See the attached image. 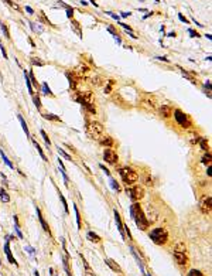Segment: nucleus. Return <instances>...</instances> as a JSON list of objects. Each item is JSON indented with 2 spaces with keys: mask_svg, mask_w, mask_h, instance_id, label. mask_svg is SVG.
<instances>
[{
  "mask_svg": "<svg viewBox=\"0 0 212 276\" xmlns=\"http://www.w3.org/2000/svg\"><path fill=\"white\" fill-rule=\"evenodd\" d=\"M171 114H173V111H171V106H170V105H161V108H160V115H161L163 118H170Z\"/></svg>",
  "mask_w": 212,
  "mask_h": 276,
  "instance_id": "obj_14",
  "label": "nucleus"
},
{
  "mask_svg": "<svg viewBox=\"0 0 212 276\" xmlns=\"http://www.w3.org/2000/svg\"><path fill=\"white\" fill-rule=\"evenodd\" d=\"M13 221H14V231H16L17 237L20 239H23V232H21V229H20V224H18V217L13 215Z\"/></svg>",
  "mask_w": 212,
  "mask_h": 276,
  "instance_id": "obj_18",
  "label": "nucleus"
},
{
  "mask_svg": "<svg viewBox=\"0 0 212 276\" xmlns=\"http://www.w3.org/2000/svg\"><path fill=\"white\" fill-rule=\"evenodd\" d=\"M0 266H1V260H0Z\"/></svg>",
  "mask_w": 212,
  "mask_h": 276,
  "instance_id": "obj_63",
  "label": "nucleus"
},
{
  "mask_svg": "<svg viewBox=\"0 0 212 276\" xmlns=\"http://www.w3.org/2000/svg\"><path fill=\"white\" fill-rule=\"evenodd\" d=\"M58 195H60V200H61V203H62V207H64V210H65V212L68 214V212H69V208H68V203H66V200L64 198V195H62V193H61L60 190H58Z\"/></svg>",
  "mask_w": 212,
  "mask_h": 276,
  "instance_id": "obj_25",
  "label": "nucleus"
},
{
  "mask_svg": "<svg viewBox=\"0 0 212 276\" xmlns=\"http://www.w3.org/2000/svg\"><path fill=\"white\" fill-rule=\"evenodd\" d=\"M57 150H58V153H60V154H61L62 157H65L66 160H71V162H72V157H71L69 154H68V153H66L65 150H64V149H61V147L58 146V147H57Z\"/></svg>",
  "mask_w": 212,
  "mask_h": 276,
  "instance_id": "obj_28",
  "label": "nucleus"
},
{
  "mask_svg": "<svg viewBox=\"0 0 212 276\" xmlns=\"http://www.w3.org/2000/svg\"><path fill=\"white\" fill-rule=\"evenodd\" d=\"M167 37H175V33H170V34H167Z\"/></svg>",
  "mask_w": 212,
  "mask_h": 276,
  "instance_id": "obj_59",
  "label": "nucleus"
},
{
  "mask_svg": "<svg viewBox=\"0 0 212 276\" xmlns=\"http://www.w3.org/2000/svg\"><path fill=\"white\" fill-rule=\"evenodd\" d=\"M0 200L3 201V203H9L10 201V195L7 194V191L3 188H0Z\"/></svg>",
  "mask_w": 212,
  "mask_h": 276,
  "instance_id": "obj_24",
  "label": "nucleus"
},
{
  "mask_svg": "<svg viewBox=\"0 0 212 276\" xmlns=\"http://www.w3.org/2000/svg\"><path fill=\"white\" fill-rule=\"evenodd\" d=\"M99 143H100L102 146H112L114 142H113V139H112L110 136H105V137H100Z\"/></svg>",
  "mask_w": 212,
  "mask_h": 276,
  "instance_id": "obj_21",
  "label": "nucleus"
},
{
  "mask_svg": "<svg viewBox=\"0 0 212 276\" xmlns=\"http://www.w3.org/2000/svg\"><path fill=\"white\" fill-rule=\"evenodd\" d=\"M4 254L6 256H7V260L10 262V263H13V265L18 266V263H17V260L13 258V255H11V249H10V241H6L4 244Z\"/></svg>",
  "mask_w": 212,
  "mask_h": 276,
  "instance_id": "obj_11",
  "label": "nucleus"
},
{
  "mask_svg": "<svg viewBox=\"0 0 212 276\" xmlns=\"http://www.w3.org/2000/svg\"><path fill=\"white\" fill-rule=\"evenodd\" d=\"M156 3H160V0H156Z\"/></svg>",
  "mask_w": 212,
  "mask_h": 276,
  "instance_id": "obj_62",
  "label": "nucleus"
},
{
  "mask_svg": "<svg viewBox=\"0 0 212 276\" xmlns=\"http://www.w3.org/2000/svg\"><path fill=\"white\" fill-rule=\"evenodd\" d=\"M174 260L175 263L179 266H185L187 265V255H185V245L182 242L177 244L175 246V251H174Z\"/></svg>",
  "mask_w": 212,
  "mask_h": 276,
  "instance_id": "obj_4",
  "label": "nucleus"
},
{
  "mask_svg": "<svg viewBox=\"0 0 212 276\" xmlns=\"http://www.w3.org/2000/svg\"><path fill=\"white\" fill-rule=\"evenodd\" d=\"M41 91H43L44 95H48V96H54V93H52V91L49 89V87H48V84H47V82H43V84H41Z\"/></svg>",
  "mask_w": 212,
  "mask_h": 276,
  "instance_id": "obj_22",
  "label": "nucleus"
},
{
  "mask_svg": "<svg viewBox=\"0 0 212 276\" xmlns=\"http://www.w3.org/2000/svg\"><path fill=\"white\" fill-rule=\"evenodd\" d=\"M126 191L129 193L130 198L134 201V203H137L139 200H141V198L144 197V190H143V187H140V185H133L130 188H126Z\"/></svg>",
  "mask_w": 212,
  "mask_h": 276,
  "instance_id": "obj_7",
  "label": "nucleus"
},
{
  "mask_svg": "<svg viewBox=\"0 0 212 276\" xmlns=\"http://www.w3.org/2000/svg\"><path fill=\"white\" fill-rule=\"evenodd\" d=\"M86 238L91 241V242H100V237H99L98 234H95L93 231H88V234H86Z\"/></svg>",
  "mask_w": 212,
  "mask_h": 276,
  "instance_id": "obj_20",
  "label": "nucleus"
},
{
  "mask_svg": "<svg viewBox=\"0 0 212 276\" xmlns=\"http://www.w3.org/2000/svg\"><path fill=\"white\" fill-rule=\"evenodd\" d=\"M103 160L108 164H112V166H114L116 163H117V160H119V157H117V154H116V152L114 150H112V149H105L103 150Z\"/></svg>",
  "mask_w": 212,
  "mask_h": 276,
  "instance_id": "obj_8",
  "label": "nucleus"
},
{
  "mask_svg": "<svg viewBox=\"0 0 212 276\" xmlns=\"http://www.w3.org/2000/svg\"><path fill=\"white\" fill-rule=\"evenodd\" d=\"M0 156H1V159H3V162H4V164L7 166L9 168H11V170H14V164L10 162V159L6 156V153H4V150L3 149H0Z\"/></svg>",
  "mask_w": 212,
  "mask_h": 276,
  "instance_id": "obj_17",
  "label": "nucleus"
},
{
  "mask_svg": "<svg viewBox=\"0 0 212 276\" xmlns=\"http://www.w3.org/2000/svg\"><path fill=\"white\" fill-rule=\"evenodd\" d=\"M17 118H18V120H20V123H21L23 130L26 132V136H27L28 139H31V135H30V130H28V126H27V123H26V120H24V118H23V116H21L20 114L17 115Z\"/></svg>",
  "mask_w": 212,
  "mask_h": 276,
  "instance_id": "obj_16",
  "label": "nucleus"
},
{
  "mask_svg": "<svg viewBox=\"0 0 212 276\" xmlns=\"http://www.w3.org/2000/svg\"><path fill=\"white\" fill-rule=\"evenodd\" d=\"M119 174H120V177H122V180H123L127 185H131V184H134L137 180H139V174L130 167L119 168Z\"/></svg>",
  "mask_w": 212,
  "mask_h": 276,
  "instance_id": "obj_3",
  "label": "nucleus"
},
{
  "mask_svg": "<svg viewBox=\"0 0 212 276\" xmlns=\"http://www.w3.org/2000/svg\"><path fill=\"white\" fill-rule=\"evenodd\" d=\"M187 276H205V275H204L201 271H198V269H191Z\"/></svg>",
  "mask_w": 212,
  "mask_h": 276,
  "instance_id": "obj_32",
  "label": "nucleus"
},
{
  "mask_svg": "<svg viewBox=\"0 0 212 276\" xmlns=\"http://www.w3.org/2000/svg\"><path fill=\"white\" fill-rule=\"evenodd\" d=\"M33 102L35 105L37 111H41V101H40V96L38 95H33Z\"/></svg>",
  "mask_w": 212,
  "mask_h": 276,
  "instance_id": "obj_27",
  "label": "nucleus"
},
{
  "mask_svg": "<svg viewBox=\"0 0 212 276\" xmlns=\"http://www.w3.org/2000/svg\"><path fill=\"white\" fill-rule=\"evenodd\" d=\"M150 239L156 245H164L168 239V232L164 228H154L150 231Z\"/></svg>",
  "mask_w": 212,
  "mask_h": 276,
  "instance_id": "obj_2",
  "label": "nucleus"
},
{
  "mask_svg": "<svg viewBox=\"0 0 212 276\" xmlns=\"http://www.w3.org/2000/svg\"><path fill=\"white\" fill-rule=\"evenodd\" d=\"M28 76H30V82H31V85H33L34 88H38V82H37V79H35V76H34L33 72H30Z\"/></svg>",
  "mask_w": 212,
  "mask_h": 276,
  "instance_id": "obj_33",
  "label": "nucleus"
},
{
  "mask_svg": "<svg viewBox=\"0 0 212 276\" xmlns=\"http://www.w3.org/2000/svg\"><path fill=\"white\" fill-rule=\"evenodd\" d=\"M113 85H114V81H112V79L106 82V87H105V93H110V91H112Z\"/></svg>",
  "mask_w": 212,
  "mask_h": 276,
  "instance_id": "obj_31",
  "label": "nucleus"
},
{
  "mask_svg": "<svg viewBox=\"0 0 212 276\" xmlns=\"http://www.w3.org/2000/svg\"><path fill=\"white\" fill-rule=\"evenodd\" d=\"M35 212H37V217H38V221H40V224H41V227H43V229L45 231V232L49 235V225L45 222V220H44L43 214H41V210H40V207L35 206Z\"/></svg>",
  "mask_w": 212,
  "mask_h": 276,
  "instance_id": "obj_9",
  "label": "nucleus"
},
{
  "mask_svg": "<svg viewBox=\"0 0 212 276\" xmlns=\"http://www.w3.org/2000/svg\"><path fill=\"white\" fill-rule=\"evenodd\" d=\"M130 217L134 220L137 228L141 231H146L150 225V221H148V218H146V214L143 212L141 206L139 203H133L130 206Z\"/></svg>",
  "mask_w": 212,
  "mask_h": 276,
  "instance_id": "obj_1",
  "label": "nucleus"
},
{
  "mask_svg": "<svg viewBox=\"0 0 212 276\" xmlns=\"http://www.w3.org/2000/svg\"><path fill=\"white\" fill-rule=\"evenodd\" d=\"M120 26L125 28V30H127V31H131V27H130V26H127V24H123V23H120Z\"/></svg>",
  "mask_w": 212,
  "mask_h": 276,
  "instance_id": "obj_50",
  "label": "nucleus"
},
{
  "mask_svg": "<svg viewBox=\"0 0 212 276\" xmlns=\"http://www.w3.org/2000/svg\"><path fill=\"white\" fill-rule=\"evenodd\" d=\"M24 249H26V251L28 252V255H30V256H34V255H35V251H34L33 246H30V245H27V246H26Z\"/></svg>",
  "mask_w": 212,
  "mask_h": 276,
  "instance_id": "obj_42",
  "label": "nucleus"
},
{
  "mask_svg": "<svg viewBox=\"0 0 212 276\" xmlns=\"http://www.w3.org/2000/svg\"><path fill=\"white\" fill-rule=\"evenodd\" d=\"M114 221H116V227H117V229H119L120 235H122V238L126 239V235H125V229H123V224H122V220H120V215L119 212L114 210Z\"/></svg>",
  "mask_w": 212,
  "mask_h": 276,
  "instance_id": "obj_12",
  "label": "nucleus"
},
{
  "mask_svg": "<svg viewBox=\"0 0 212 276\" xmlns=\"http://www.w3.org/2000/svg\"><path fill=\"white\" fill-rule=\"evenodd\" d=\"M66 78L69 79V85H71V88H75V79H74V76L71 75L69 72H66Z\"/></svg>",
  "mask_w": 212,
  "mask_h": 276,
  "instance_id": "obj_39",
  "label": "nucleus"
},
{
  "mask_svg": "<svg viewBox=\"0 0 212 276\" xmlns=\"http://www.w3.org/2000/svg\"><path fill=\"white\" fill-rule=\"evenodd\" d=\"M202 163L209 166V163H211V153H209V152H207V156L202 157Z\"/></svg>",
  "mask_w": 212,
  "mask_h": 276,
  "instance_id": "obj_37",
  "label": "nucleus"
},
{
  "mask_svg": "<svg viewBox=\"0 0 212 276\" xmlns=\"http://www.w3.org/2000/svg\"><path fill=\"white\" fill-rule=\"evenodd\" d=\"M26 11H27V13H30V14H34V10L30 7V6H26Z\"/></svg>",
  "mask_w": 212,
  "mask_h": 276,
  "instance_id": "obj_51",
  "label": "nucleus"
},
{
  "mask_svg": "<svg viewBox=\"0 0 212 276\" xmlns=\"http://www.w3.org/2000/svg\"><path fill=\"white\" fill-rule=\"evenodd\" d=\"M34 276H40V273H38V271H34Z\"/></svg>",
  "mask_w": 212,
  "mask_h": 276,
  "instance_id": "obj_61",
  "label": "nucleus"
},
{
  "mask_svg": "<svg viewBox=\"0 0 212 276\" xmlns=\"http://www.w3.org/2000/svg\"><path fill=\"white\" fill-rule=\"evenodd\" d=\"M211 197L209 195H205L204 198H202L201 201V210L202 212H205V214H209L211 212Z\"/></svg>",
  "mask_w": 212,
  "mask_h": 276,
  "instance_id": "obj_10",
  "label": "nucleus"
},
{
  "mask_svg": "<svg viewBox=\"0 0 212 276\" xmlns=\"http://www.w3.org/2000/svg\"><path fill=\"white\" fill-rule=\"evenodd\" d=\"M156 60H160V61H164V62H170V61H168V60H167V58H165V57H157V58H156Z\"/></svg>",
  "mask_w": 212,
  "mask_h": 276,
  "instance_id": "obj_53",
  "label": "nucleus"
},
{
  "mask_svg": "<svg viewBox=\"0 0 212 276\" xmlns=\"http://www.w3.org/2000/svg\"><path fill=\"white\" fill-rule=\"evenodd\" d=\"M74 211H75V215H76V225H78V229H81V215H79V210L76 204H74Z\"/></svg>",
  "mask_w": 212,
  "mask_h": 276,
  "instance_id": "obj_26",
  "label": "nucleus"
},
{
  "mask_svg": "<svg viewBox=\"0 0 212 276\" xmlns=\"http://www.w3.org/2000/svg\"><path fill=\"white\" fill-rule=\"evenodd\" d=\"M89 1H91V3H92V4H93V6H95V7H98V3H96V1H95V0H89Z\"/></svg>",
  "mask_w": 212,
  "mask_h": 276,
  "instance_id": "obj_57",
  "label": "nucleus"
},
{
  "mask_svg": "<svg viewBox=\"0 0 212 276\" xmlns=\"http://www.w3.org/2000/svg\"><path fill=\"white\" fill-rule=\"evenodd\" d=\"M43 118L47 120H54V122H61V118L54 114H43Z\"/></svg>",
  "mask_w": 212,
  "mask_h": 276,
  "instance_id": "obj_23",
  "label": "nucleus"
},
{
  "mask_svg": "<svg viewBox=\"0 0 212 276\" xmlns=\"http://www.w3.org/2000/svg\"><path fill=\"white\" fill-rule=\"evenodd\" d=\"M103 133V126L99 122H91L86 125V135L91 139H98Z\"/></svg>",
  "mask_w": 212,
  "mask_h": 276,
  "instance_id": "obj_5",
  "label": "nucleus"
},
{
  "mask_svg": "<svg viewBox=\"0 0 212 276\" xmlns=\"http://www.w3.org/2000/svg\"><path fill=\"white\" fill-rule=\"evenodd\" d=\"M81 4H82V6H88V3L85 1V0H81Z\"/></svg>",
  "mask_w": 212,
  "mask_h": 276,
  "instance_id": "obj_60",
  "label": "nucleus"
},
{
  "mask_svg": "<svg viewBox=\"0 0 212 276\" xmlns=\"http://www.w3.org/2000/svg\"><path fill=\"white\" fill-rule=\"evenodd\" d=\"M188 33H190V36H191V37H199V34H198V33H196V31H194V30H192V28H188Z\"/></svg>",
  "mask_w": 212,
  "mask_h": 276,
  "instance_id": "obj_45",
  "label": "nucleus"
},
{
  "mask_svg": "<svg viewBox=\"0 0 212 276\" xmlns=\"http://www.w3.org/2000/svg\"><path fill=\"white\" fill-rule=\"evenodd\" d=\"M204 85H205V88H207L208 91L211 92V84H209V81H207V82H205V84H204Z\"/></svg>",
  "mask_w": 212,
  "mask_h": 276,
  "instance_id": "obj_54",
  "label": "nucleus"
},
{
  "mask_svg": "<svg viewBox=\"0 0 212 276\" xmlns=\"http://www.w3.org/2000/svg\"><path fill=\"white\" fill-rule=\"evenodd\" d=\"M40 133H41V136H43V139H44V142H45V145H47V146H51V140H49V137H48V135H47V133H45V132H44V130L43 129H41V130H40Z\"/></svg>",
  "mask_w": 212,
  "mask_h": 276,
  "instance_id": "obj_30",
  "label": "nucleus"
},
{
  "mask_svg": "<svg viewBox=\"0 0 212 276\" xmlns=\"http://www.w3.org/2000/svg\"><path fill=\"white\" fill-rule=\"evenodd\" d=\"M109 183H110V185H112V188H113V190H116V191H119V190H120L119 184H117V181H116L113 177H109Z\"/></svg>",
  "mask_w": 212,
  "mask_h": 276,
  "instance_id": "obj_29",
  "label": "nucleus"
},
{
  "mask_svg": "<svg viewBox=\"0 0 212 276\" xmlns=\"http://www.w3.org/2000/svg\"><path fill=\"white\" fill-rule=\"evenodd\" d=\"M99 167H100V168H102V170H103V171H105V174H106V176H109V177H110V171H109L108 168L105 167L103 164H99Z\"/></svg>",
  "mask_w": 212,
  "mask_h": 276,
  "instance_id": "obj_47",
  "label": "nucleus"
},
{
  "mask_svg": "<svg viewBox=\"0 0 212 276\" xmlns=\"http://www.w3.org/2000/svg\"><path fill=\"white\" fill-rule=\"evenodd\" d=\"M0 27H1V31L4 33V37H6V38H10V33H9V28H7V26H6L4 23H1V24H0Z\"/></svg>",
  "mask_w": 212,
  "mask_h": 276,
  "instance_id": "obj_34",
  "label": "nucleus"
},
{
  "mask_svg": "<svg viewBox=\"0 0 212 276\" xmlns=\"http://www.w3.org/2000/svg\"><path fill=\"white\" fill-rule=\"evenodd\" d=\"M105 14H109V16L112 17V19H114L116 22H119V16H117V14H114V13H112V11H105Z\"/></svg>",
  "mask_w": 212,
  "mask_h": 276,
  "instance_id": "obj_44",
  "label": "nucleus"
},
{
  "mask_svg": "<svg viewBox=\"0 0 212 276\" xmlns=\"http://www.w3.org/2000/svg\"><path fill=\"white\" fill-rule=\"evenodd\" d=\"M60 173L62 174V179H64V183H65V185L68 187V183H69V179H68V176H66V171L64 170V168H60Z\"/></svg>",
  "mask_w": 212,
  "mask_h": 276,
  "instance_id": "obj_36",
  "label": "nucleus"
},
{
  "mask_svg": "<svg viewBox=\"0 0 212 276\" xmlns=\"http://www.w3.org/2000/svg\"><path fill=\"white\" fill-rule=\"evenodd\" d=\"M199 145H201L202 150H205V152H208V150H209V149H208V142H207V139H205V137H202L201 140H199Z\"/></svg>",
  "mask_w": 212,
  "mask_h": 276,
  "instance_id": "obj_35",
  "label": "nucleus"
},
{
  "mask_svg": "<svg viewBox=\"0 0 212 276\" xmlns=\"http://www.w3.org/2000/svg\"><path fill=\"white\" fill-rule=\"evenodd\" d=\"M122 14V17H129L131 16V11H125V13H120Z\"/></svg>",
  "mask_w": 212,
  "mask_h": 276,
  "instance_id": "obj_52",
  "label": "nucleus"
},
{
  "mask_svg": "<svg viewBox=\"0 0 212 276\" xmlns=\"http://www.w3.org/2000/svg\"><path fill=\"white\" fill-rule=\"evenodd\" d=\"M105 263H106V265H108L113 272H117V273H120V272H122L120 266L117 265V263H116L113 259H110V258H106V259H105Z\"/></svg>",
  "mask_w": 212,
  "mask_h": 276,
  "instance_id": "obj_13",
  "label": "nucleus"
},
{
  "mask_svg": "<svg viewBox=\"0 0 212 276\" xmlns=\"http://www.w3.org/2000/svg\"><path fill=\"white\" fill-rule=\"evenodd\" d=\"M174 118L179 126H182V128H190L191 126V120L188 118V115H185L181 109H175L174 111Z\"/></svg>",
  "mask_w": 212,
  "mask_h": 276,
  "instance_id": "obj_6",
  "label": "nucleus"
},
{
  "mask_svg": "<svg viewBox=\"0 0 212 276\" xmlns=\"http://www.w3.org/2000/svg\"><path fill=\"white\" fill-rule=\"evenodd\" d=\"M0 51H1V54H3V57H4V60H7L9 57H7V53H6V48H4V45L0 43Z\"/></svg>",
  "mask_w": 212,
  "mask_h": 276,
  "instance_id": "obj_43",
  "label": "nucleus"
},
{
  "mask_svg": "<svg viewBox=\"0 0 212 276\" xmlns=\"http://www.w3.org/2000/svg\"><path fill=\"white\" fill-rule=\"evenodd\" d=\"M181 72H182V75H184L185 78H188L190 81H192V84H195V79H194V78H192V76H191L190 74H188V72H187L185 70H182V68H181Z\"/></svg>",
  "mask_w": 212,
  "mask_h": 276,
  "instance_id": "obj_41",
  "label": "nucleus"
},
{
  "mask_svg": "<svg viewBox=\"0 0 212 276\" xmlns=\"http://www.w3.org/2000/svg\"><path fill=\"white\" fill-rule=\"evenodd\" d=\"M23 74H24V79H26V85H27L28 93H30V95L33 96V95H34V91H33V85H31V82H30V76H28V71H24Z\"/></svg>",
  "mask_w": 212,
  "mask_h": 276,
  "instance_id": "obj_19",
  "label": "nucleus"
},
{
  "mask_svg": "<svg viewBox=\"0 0 212 276\" xmlns=\"http://www.w3.org/2000/svg\"><path fill=\"white\" fill-rule=\"evenodd\" d=\"M31 64H33V65H37V67H43L44 62L40 60V58H35V57H34V58H31Z\"/></svg>",
  "mask_w": 212,
  "mask_h": 276,
  "instance_id": "obj_38",
  "label": "nucleus"
},
{
  "mask_svg": "<svg viewBox=\"0 0 212 276\" xmlns=\"http://www.w3.org/2000/svg\"><path fill=\"white\" fill-rule=\"evenodd\" d=\"M58 164H60V167H61V168H64V170H65V166H64V162H62L61 159H58Z\"/></svg>",
  "mask_w": 212,
  "mask_h": 276,
  "instance_id": "obj_55",
  "label": "nucleus"
},
{
  "mask_svg": "<svg viewBox=\"0 0 212 276\" xmlns=\"http://www.w3.org/2000/svg\"><path fill=\"white\" fill-rule=\"evenodd\" d=\"M178 19H179V20H181V22H184V23H187V24H188V23H190V22H188V20H187V19H185V17H184V16H182V14H181V13H178Z\"/></svg>",
  "mask_w": 212,
  "mask_h": 276,
  "instance_id": "obj_48",
  "label": "nucleus"
},
{
  "mask_svg": "<svg viewBox=\"0 0 212 276\" xmlns=\"http://www.w3.org/2000/svg\"><path fill=\"white\" fill-rule=\"evenodd\" d=\"M114 40H116V43L119 44V45H122V40L119 38V36H116V37H114Z\"/></svg>",
  "mask_w": 212,
  "mask_h": 276,
  "instance_id": "obj_56",
  "label": "nucleus"
},
{
  "mask_svg": "<svg viewBox=\"0 0 212 276\" xmlns=\"http://www.w3.org/2000/svg\"><path fill=\"white\" fill-rule=\"evenodd\" d=\"M207 174L208 176H211V167H209V166H208V168H207Z\"/></svg>",
  "mask_w": 212,
  "mask_h": 276,
  "instance_id": "obj_58",
  "label": "nucleus"
},
{
  "mask_svg": "<svg viewBox=\"0 0 212 276\" xmlns=\"http://www.w3.org/2000/svg\"><path fill=\"white\" fill-rule=\"evenodd\" d=\"M31 142H33V145H34V147H35V149H37V152H38V154H40V156H41V159H43L44 162H48V159H47V156H45V154H44V150H43V149H41V146H40V145H38V143H37V140H35V139H34V137H31Z\"/></svg>",
  "mask_w": 212,
  "mask_h": 276,
  "instance_id": "obj_15",
  "label": "nucleus"
},
{
  "mask_svg": "<svg viewBox=\"0 0 212 276\" xmlns=\"http://www.w3.org/2000/svg\"><path fill=\"white\" fill-rule=\"evenodd\" d=\"M108 31H109V33H112V36H113V37H116V36H117V34H116V31L113 30V27H112V26H109V27H108Z\"/></svg>",
  "mask_w": 212,
  "mask_h": 276,
  "instance_id": "obj_49",
  "label": "nucleus"
},
{
  "mask_svg": "<svg viewBox=\"0 0 212 276\" xmlns=\"http://www.w3.org/2000/svg\"><path fill=\"white\" fill-rule=\"evenodd\" d=\"M4 1H6V3H7V4H9V6H11V7H14L16 10H18V9H20V7H18V6H17V4H14V3H13L11 0H4Z\"/></svg>",
  "mask_w": 212,
  "mask_h": 276,
  "instance_id": "obj_46",
  "label": "nucleus"
},
{
  "mask_svg": "<svg viewBox=\"0 0 212 276\" xmlns=\"http://www.w3.org/2000/svg\"><path fill=\"white\" fill-rule=\"evenodd\" d=\"M66 17L68 19H72V16H74V9L72 7H69V6H66Z\"/></svg>",
  "mask_w": 212,
  "mask_h": 276,
  "instance_id": "obj_40",
  "label": "nucleus"
}]
</instances>
